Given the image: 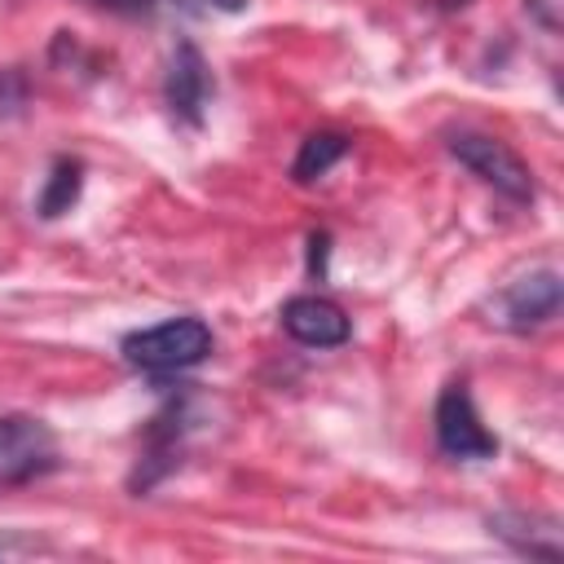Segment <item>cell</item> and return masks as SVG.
Listing matches in <instances>:
<instances>
[{
	"label": "cell",
	"instance_id": "cell-10",
	"mask_svg": "<svg viewBox=\"0 0 564 564\" xmlns=\"http://www.w3.org/2000/svg\"><path fill=\"white\" fill-rule=\"evenodd\" d=\"M31 88H26V75L22 70H0V119H13L22 115Z\"/></svg>",
	"mask_w": 564,
	"mask_h": 564
},
{
	"label": "cell",
	"instance_id": "cell-14",
	"mask_svg": "<svg viewBox=\"0 0 564 564\" xmlns=\"http://www.w3.org/2000/svg\"><path fill=\"white\" fill-rule=\"evenodd\" d=\"M467 0H441V9H463Z\"/></svg>",
	"mask_w": 564,
	"mask_h": 564
},
{
	"label": "cell",
	"instance_id": "cell-5",
	"mask_svg": "<svg viewBox=\"0 0 564 564\" xmlns=\"http://www.w3.org/2000/svg\"><path fill=\"white\" fill-rule=\"evenodd\" d=\"M560 300H564V282L555 269H538L520 282H511L498 300H494V322L507 326V330H533L542 322H551L560 313Z\"/></svg>",
	"mask_w": 564,
	"mask_h": 564
},
{
	"label": "cell",
	"instance_id": "cell-6",
	"mask_svg": "<svg viewBox=\"0 0 564 564\" xmlns=\"http://www.w3.org/2000/svg\"><path fill=\"white\" fill-rule=\"evenodd\" d=\"M163 97H167V110H172L181 123H189V128L203 123V106H207V97H212V75H207L203 53H198L189 40H181L176 53H172V62H167Z\"/></svg>",
	"mask_w": 564,
	"mask_h": 564
},
{
	"label": "cell",
	"instance_id": "cell-12",
	"mask_svg": "<svg viewBox=\"0 0 564 564\" xmlns=\"http://www.w3.org/2000/svg\"><path fill=\"white\" fill-rule=\"evenodd\" d=\"M97 4H110V9H123V13H145V9H154L159 0H97Z\"/></svg>",
	"mask_w": 564,
	"mask_h": 564
},
{
	"label": "cell",
	"instance_id": "cell-13",
	"mask_svg": "<svg viewBox=\"0 0 564 564\" xmlns=\"http://www.w3.org/2000/svg\"><path fill=\"white\" fill-rule=\"evenodd\" d=\"M203 4H212V9H220V13H238L247 0H203Z\"/></svg>",
	"mask_w": 564,
	"mask_h": 564
},
{
	"label": "cell",
	"instance_id": "cell-9",
	"mask_svg": "<svg viewBox=\"0 0 564 564\" xmlns=\"http://www.w3.org/2000/svg\"><path fill=\"white\" fill-rule=\"evenodd\" d=\"M344 154H348V137H344V132H313V137L300 141V154H295V163H291V176H295L300 185H308V181L326 176Z\"/></svg>",
	"mask_w": 564,
	"mask_h": 564
},
{
	"label": "cell",
	"instance_id": "cell-8",
	"mask_svg": "<svg viewBox=\"0 0 564 564\" xmlns=\"http://www.w3.org/2000/svg\"><path fill=\"white\" fill-rule=\"evenodd\" d=\"M79 189H84V163L79 159H57L48 167V176H44V189L35 198V212L44 220H57V216H66L75 207Z\"/></svg>",
	"mask_w": 564,
	"mask_h": 564
},
{
	"label": "cell",
	"instance_id": "cell-1",
	"mask_svg": "<svg viewBox=\"0 0 564 564\" xmlns=\"http://www.w3.org/2000/svg\"><path fill=\"white\" fill-rule=\"evenodd\" d=\"M123 361L145 370V375H172V370H189L212 352V330L198 317H167L159 326L132 330L123 335Z\"/></svg>",
	"mask_w": 564,
	"mask_h": 564
},
{
	"label": "cell",
	"instance_id": "cell-11",
	"mask_svg": "<svg viewBox=\"0 0 564 564\" xmlns=\"http://www.w3.org/2000/svg\"><path fill=\"white\" fill-rule=\"evenodd\" d=\"M326 247H330V238H326V234H313V238H308V273H317V278H322Z\"/></svg>",
	"mask_w": 564,
	"mask_h": 564
},
{
	"label": "cell",
	"instance_id": "cell-4",
	"mask_svg": "<svg viewBox=\"0 0 564 564\" xmlns=\"http://www.w3.org/2000/svg\"><path fill=\"white\" fill-rule=\"evenodd\" d=\"M57 467V436L35 414H0V485H22Z\"/></svg>",
	"mask_w": 564,
	"mask_h": 564
},
{
	"label": "cell",
	"instance_id": "cell-7",
	"mask_svg": "<svg viewBox=\"0 0 564 564\" xmlns=\"http://www.w3.org/2000/svg\"><path fill=\"white\" fill-rule=\"evenodd\" d=\"M282 330L304 348H339L352 335V322L344 317L339 304L322 295H291L282 304Z\"/></svg>",
	"mask_w": 564,
	"mask_h": 564
},
{
	"label": "cell",
	"instance_id": "cell-2",
	"mask_svg": "<svg viewBox=\"0 0 564 564\" xmlns=\"http://www.w3.org/2000/svg\"><path fill=\"white\" fill-rule=\"evenodd\" d=\"M449 154L476 172L485 185H494L502 198L511 203H533V172L529 163L498 137H485V132H454L449 137Z\"/></svg>",
	"mask_w": 564,
	"mask_h": 564
},
{
	"label": "cell",
	"instance_id": "cell-3",
	"mask_svg": "<svg viewBox=\"0 0 564 564\" xmlns=\"http://www.w3.org/2000/svg\"><path fill=\"white\" fill-rule=\"evenodd\" d=\"M436 445L458 463H485L498 454V436L480 423L467 383H445L436 397Z\"/></svg>",
	"mask_w": 564,
	"mask_h": 564
}]
</instances>
